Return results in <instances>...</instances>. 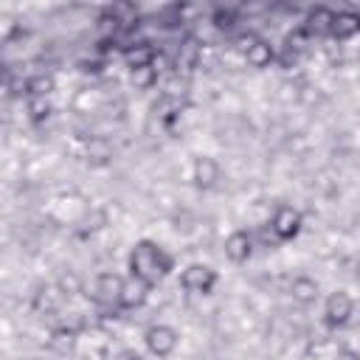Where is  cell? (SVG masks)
<instances>
[{
	"instance_id": "1",
	"label": "cell",
	"mask_w": 360,
	"mask_h": 360,
	"mask_svg": "<svg viewBox=\"0 0 360 360\" xmlns=\"http://www.w3.org/2000/svg\"><path fill=\"white\" fill-rule=\"evenodd\" d=\"M172 267H174L172 253H166V250H163L158 242H152V239H141V242H135L132 250H129V276L146 281L149 287L158 284L160 278H166V276L172 273Z\"/></svg>"
},
{
	"instance_id": "2",
	"label": "cell",
	"mask_w": 360,
	"mask_h": 360,
	"mask_svg": "<svg viewBox=\"0 0 360 360\" xmlns=\"http://www.w3.org/2000/svg\"><path fill=\"white\" fill-rule=\"evenodd\" d=\"M121 292H124V278L118 273H98L93 281V301L104 309L121 307Z\"/></svg>"
},
{
	"instance_id": "3",
	"label": "cell",
	"mask_w": 360,
	"mask_h": 360,
	"mask_svg": "<svg viewBox=\"0 0 360 360\" xmlns=\"http://www.w3.org/2000/svg\"><path fill=\"white\" fill-rule=\"evenodd\" d=\"M352 315H354V301H352V295L346 290H335V292L326 295V304H323L326 326L340 329V326H346L352 321Z\"/></svg>"
},
{
	"instance_id": "4",
	"label": "cell",
	"mask_w": 360,
	"mask_h": 360,
	"mask_svg": "<svg viewBox=\"0 0 360 360\" xmlns=\"http://www.w3.org/2000/svg\"><path fill=\"white\" fill-rule=\"evenodd\" d=\"M143 343H146V349H149L155 357H169V354L177 349L180 335H177V329L169 326V323H152V326L143 332Z\"/></svg>"
},
{
	"instance_id": "5",
	"label": "cell",
	"mask_w": 360,
	"mask_h": 360,
	"mask_svg": "<svg viewBox=\"0 0 360 360\" xmlns=\"http://www.w3.org/2000/svg\"><path fill=\"white\" fill-rule=\"evenodd\" d=\"M301 225H304V217L298 208L292 205H278L270 217V231L278 236V242H290L301 233Z\"/></svg>"
},
{
	"instance_id": "6",
	"label": "cell",
	"mask_w": 360,
	"mask_h": 360,
	"mask_svg": "<svg viewBox=\"0 0 360 360\" xmlns=\"http://www.w3.org/2000/svg\"><path fill=\"white\" fill-rule=\"evenodd\" d=\"M180 287L194 295H208L217 287V270L208 264H188L180 273Z\"/></svg>"
},
{
	"instance_id": "7",
	"label": "cell",
	"mask_w": 360,
	"mask_h": 360,
	"mask_svg": "<svg viewBox=\"0 0 360 360\" xmlns=\"http://www.w3.org/2000/svg\"><path fill=\"white\" fill-rule=\"evenodd\" d=\"M191 180H194V186H197V188H202V191L217 188V186H219V180H222V169H219V163H217L214 158L200 155V158H194Z\"/></svg>"
},
{
	"instance_id": "8",
	"label": "cell",
	"mask_w": 360,
	"mask_h": 360,
	"mask_svg": "<svg viewBox=\"0 0 360 360\" xmlns=\"http://www.w3.org/2000/svg\"><path fill=\"white\" fill-rule=\"evenodd\" d=\"M253 256V236L248 231H233L225 239V259L233 264H245Z\"/></svg>"
},
{
	"instance_id": "9",
	"label": "cell",
	"mask_w": 360,
	"mask_h": 360,
	"mask_svg": "<svg viewBox=\"0 0 360 360\" xmlns=\"http://www.w3.org/2000/svg\"><path fill=\"white\" fill-rule=\"evenodd\" d=\"M332 22H335V11L326 6H315V8H309L301 28L309 34V39L312 37H332Z\"/></svg>"
},
{
	"instance_id": "10",
	"label": "cell",
	"mask_w": 360,
	"mask_h": 360,
	"mask_svg": "<svg viewBox=\"0 0 360 360\" xmlns=\"http://www.w3.org/2000/svg\"><path fill=\"white\" fill-rule=\"evenodd\" d=\"M200 56H202V45H200V39H194V37L180 39L177 53H174V68H177V73H180V70H183V73L194 70V68L200 65Z\"/></svg>"
},
{
	"instance_id": "11",
	"label": "cell",
	"mask_w": 360,
	"mask_h": 360,
	"mask_svg": "<svg viewBox=\"0 0 360 360\" xmlns=\"http://www.w3.org/2000/svg\"><path fill=\"white\" fill-rule=\"evenodd\" d=\"M124 59L127 68H143V65H155V45L149 39H135L124 45Z\"/></svg>"
},
{
	"instance_id": "12",
	"label": "cell",
	"mask_w": 360,
	"mask_h": 360,
	"mask_svg": "<svg viewBox=\"0 0 360 360\" xmlns=\"http://www.w3.org/2000/svg\"><path fill=\"white\" fill-rule=\"evenodd\" d=\"M62 301H65V295L56 290V284H53V287L45 284V287H39V290L34 292L31 307H34L37 315H56L59 307H62Z\"/></svg>"
},
{
	"instance_id": "13",
	"label": "cell",
	"mask_w": 360,
	"mask_h": 360,
	"mask_svg": "<svg viewBox=\"0 0 360 360\" xmlns=\"http://www.w3.org/2000/svg\"><path fill=\"white\" fill-rule=\"evenodd\" d=\"M146 298H149V284L146 281H141L135 276L124 278V292H121V307L124 309H138V307L146 304Z\"/></svg>"
},
{
	"instance_id": "14",
	"label": "cell",
	"mask_w": 360,
	"mask_h": 360,
	"mask_svg": "<svg viewBox=\"0 0 360 360\" xmlns=\"http://www.w3.org/2000/svg\"><path fill=\"white\" fill-rule=\"evenodd\" d=\"M290 295H292V301H298L301 307H309V304L318 301L321 287H318V281L309 278V276H295V278L290 281Z\"/></svg>"
},
{
	"instance_id": "15",
	"label": "cell",
	"mask_w": 360,
	"mask_h": 360,
	"mask_svg": "<svg viewBox=\"0 0 360 360\" xmlns=\"http://www.w3.org/2000/svg\"><path fill=\"white\" fill-rule=\"evenodd\" d=\"M245 62L250 65V68H256V70H262V68H270L273 62H276V48L267 42V39H256L250 48H248V53H245Z\"/></svg>"
},
{
	"instance_id": "16",
	"label": "cell",
	"mask_w": 360,
	"mask_h": 360,
	"mask_svg": "<svg viewBox=\"0 0 360 360\" xmlns=\"http://www.w3.org/2000/svg\"><path fill=\"white\" fill-rule=\"evenodd\" d=\"M354 34H360V14L357 11H335L332 37L335 39H352Z\"/></svg>"
},
{
	"instance_id": "17",
	"label": "cell",
	"mask_w": 360,
	"mask_h": 360,
	"mask_svg": "<svg viewBox=\"0 0 360 360\" xmlns=\"http://www.w3.org/2000/svg\"><path fill=\"white\" fill-rule=\"evenodd\" d=\"M129 82L135 90H152L158 84V68L155 65H143V68H132L129 70Z\"/></svg>"
},
{
	"instance_id": "18",
	"label": "cell",
	"mask_w": 360,
	"mask_h": 360,
	"mask_svg": "<svg viewBox=\"0 0 360 360\" xmlns=\"http://www.w3.org/2000/svg\"><path fill=\"white\" fill-rule=\"evenodd\" d=\"M25 112H28V118H31L34 124H42V121L53 112L51 96H31V98L25 101Z\"/></svg>"
},
{
	"instance_id": "19",
	"label": "cell",
	"mask_w": 360,
	"mask_h": 360,
	"mask_svg": "<svg viewBox=\"0 0 360 360\" xmlns=\"http://www.w3.org/2000/svg\"><path fill=\"white\" fill-rule=\"evenodd\" d=\"M48 346H51L53 352H59V354H68V352H73V346H76V332L68 329V326H59V329L51 332Z\"/></svg>"
},
{
	"instance_id": "20",
	"label": "cell",
	"mask_w": 360,
	"mask_h": 360,
	"mask_svg": "<svg viewBox=\"0 0 360 360\" xmlns=\"http://www.w3.org/2000/svg\"><path fill=\"white\" fill-rule=\"evenodd\" d=\"M53 87H56V82H53L51 73H37V76L25 79V93H28V98H31V96H51Z\"/></svg>"
},
{
	"instance_id": "21",
	"label": "cell",
	"mask_w": 360,
	"mask_h": 360,
	"mask_svg": "<svg viewBox=\"0 0 360 360\" xmlns=\"http://www.w3.org/2000/svg\"><path fill=\"white\" fill-rule=\"evenodd\" d=\"M112 158V146H110V141L107 138H90L87 141V160H93V163H107Z\"/></svg>"
},
{
	"instance_id": "22",
	"label": "cell",
	"mask_w": 360,
	"mask_h": 360,
	"mask_svg": "<svg viewBox=\"0 0 360 360\" xmlns=\"http://www.w3.org/2000/svg\"><path fill=\"white\" fill-rule=\"evenodd\" d=\"M56 290H59L65 298H73V295H79V292H82V278H79V273H73V270H65V273L56 278Z\"/></svg>"
},
{
	"instance_id": "23",
	"label": "cell",
	"mask_w": 360,
	"mask_h": 360,
	"mask_svg": "<svg viewBox=\"0 0 360 360\" xmlns=\"http://www.w3.org/2000/svg\"><path fill=\"white\" fill-rule=\"evenodd\" d=\"M256 39H259V37H256L253 31H242V34H239V37L233 39V48H236V51H239V53L245 56V53H248V48H250V45L256 42Z\"/></svg>"
},
{
	"instance_id": "24",
	"label": "cell",
	"mask_w": 360,
	"mask_h": 360,
	"mask_svg": "<svg viewBox=\"0 0 360 360\" xmlns=\"http://www.w3.org/2000/svg\"><path fill=\"white\" fill-rule=\"evenodd\" d=\"M214 25L217 28H231L233 25V11L231 8H217L214 11Z\"/></svg>"
},
{
	"instance_id": "25",
	"label": "cell",
	"mask_w": 360,
	"mask_h": 360,
	"mask_svg": "<svg viewBox=\"0 0 360 360\" xmlns=\"http://www.w3.org/2000/svg\"><path fill=\"white\" fill-rule=\"evenodd\" d=\"M335 360H360V354H357L354 349H340V352L335 354Z\"/></svg>"
},
{
	"instance_id": "26",
	"label": "cell",
	"mask_w": 360,
	"mask_h": 360,
	"mask_svg": "<svg viewBox=\"0 0 360 360\" xmlns=\"http://www.w3.org/2000/svg\"><path fill=\"white\" fill-rule=\"evenodd\" d=\"M112 360H141V357H138L135 352H121V354H115Z\"/></svg>"
},
{
	"instance_id": "27",
	"label": "cell",
	"mask_w": 360,
	"mask_h": 360,
	"mask_svg": "<svg viewBox=\"0 0 360 360\" xmlns=\"http://www.w3.org/2000/svg\"><path fill=\"white\" fill-rule=\"evenodd\" d=\"M354 276H357V281H360V262H357V267H354Z\"/></svg>"
}]
</instances>
